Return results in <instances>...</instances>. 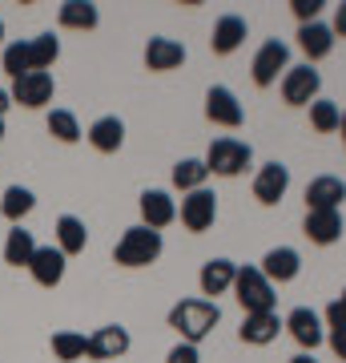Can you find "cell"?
<instances>
[{
	"mask_svg": "<svg viewBox=\"0 0 346 363\" xmlns=\"http://www.w3.org/2000/svg\"><path fill=\"white\" fill-rule=\"evenodd\" d=\"M286 327V319H278V311H258V315H246L242 327H238V335L242 343H254V347H266L278 339V331Z\"/></svg>",
	"mask_w": 346,
	"mask_h": 363,
	"instance_id": "obj_14",
	"label": "cell"
},
{
	"mask_svg": "<svg viewBox=\"0 0 346 363\" xmlns=\"http://www.w3.org/2000/svg\"><path fill=\"white\" fill-rule=\"evenodd\" d=\"M173 218H178V202L166 190H145L142 194V226L161 234V226H169Z\"/></svg>",
	"mask_w": 346,
	"mask_h": 363,
	"instance_id": "obj_18",
	"label": "cell"
},
{
	"mask_svg": "<svg viewBox=\"0 0 346 363\" xmlns=\"http://www.w3.org/2000/svg\"><path fill=\"white\" fill-rule=\"evenodd\" d=\"M129 351V331L121 323H109V327H97L89 339H85V355L97 363L105 359H117V355H125Z\"/></svg>",
	"mask_w": 346,
	"mask_h": 363,
	"instance_id": "obj_8",
	"label": "cell"
},
{
	"mask_svg": "<svg viewBox=\"0 0 346 363\" xmlns=\"http://www.w3.org/2000/svg\"><path fill=\"white\" fill-rule=\"evenodd\" d=\"M33 206H37V198H33L28 186H8L4 190V202H0V214L8 222H21L25 214H33Z\"/></svg>",
	"mask_w": 346,
	"mask_h": 363,
	"instance_id": "obj_28",
	"label": "cell"
},
{
	"mask_svg": "<svg viewBox=\"0 0 346 363\" xmlns=\"http://www.w3.org/2000/svg\"><path fill=\"white\" fill-rule=\"evenodd\" d=\"M181 222H185V230L202 234L214 226V218H218V198L209 194V190H193V194L181 198Z\"/></svg>",
	"mask_w": 346,
	"mask_h": 363,
	"instance_id": "obj_7",
	"label": "cell"
},
{
	"mask_svg": "<svg viewBox=\"0 0 346 363\" xmlns=\"http://www.w3.org/2000/svg\"><path fill=\"white\" fill-rule=\"evenodd\" d=\"M64 255L57 247H37V255H33V262H28V271H33V279H37L40 286H57L64 279Z\"/></svg>",
	"mask_w": 346,
	"mask_h": 363,
	"instance_id": "obj_22",
	"label": "cell"
},
{
	"mask_svg": "<svg viewBox=\"0 0 346 363\" xmlns=\"http://www.w3.org/2000/svg\"><path fill=\"white\" fill-rule=\"evenodd\" d=\"M205 178H209V169H205V162H197V157H181L178 166H173V186L185 190V194L205 190Z\"/></svg>",
	"mask_w": 346,
	"mask_h": 363,
	"instance_id": "obj_27",
	"label": "cell"
},
{
	"mask_svg": "<svg viewBox=\"0 0 346 363\" xmlns=\"http://www.w3.org/2000/svg\"><path fill=\"white\" fill-rule=\"evenodd\" d=\"M290 363H318V359H314L310 351H302V355H294V359H290Z\"/></svg>",
	"mask_w": 346,
	"mask_h": 363,
	"instance_id": "obj_40",
	"label": "cell"
},
{
	"mask_svg": "<svg viewBox=\"0 0 346 363\" xmlns=\"http://www.w3.org/2000/svg\"><path fill=\"white\" fill-rule=\"evenodd\" d=\"M0 40H4V21H0Z\"/></svg>",
	"mask_w": 346,
	"mask_h": 363,
	"instance_id": "obj_42",
	"label": "cell"
},
{
	"mask_svg": "<svg viewBox=\"0 0 346 363\" xmlns=\"http://www.w3.org/2000/svg\"><path fill=\"white\" fill-rule=\"evenodd\" d=\"M246 16H238V13H226L214 25V37H209V49L218 52V57H230V52H238L242 49V40H246Z\"/></svg>",
	"mask_w": 346,
	"mask_h": 363,
	"instance_id": "obj_17",
	"label": "cell"
},
{
	"mask_svg": "<svg viewBox=\"0 0 346 363\" xmlns=\"http://www.w3.org/2000/svg\"><path fill=\"white\" fill-rule=\"evenodd\" d=\"M338 130H342V138H346V113H342V125H338Z\"/></svg>",
	"mask_w": 346,
	"mask_h": 363,
	"instance_id": "obj_41",
	"label": "cell"
},
{
	"mask_svg": "<svg viewBox=\"0 0 346 363\" xmlns=\"http://www.w3.org/2000/svg\"><path fill=\"white\" fill-rule=\"evenodd\" d=\"M233 291H238V303L246 307V315H258V311H274V283L258 267H242L238 279H233Z\"/></svg>",
	"mask_w": 346,
	"mask_h": 363,
	"instance_id": "obj_4",
	"label": "cell"
},
{
	"mask_svg": "<svg viewBox=\"0 0 346 363\" xmlns=\"http://www.w3.org/2000/svg\"><path fill=\"white\" fill-rule=\"evenodd\" d=\"M326 343H330V351H334V355H338V359L346 363V327L330 331V335H326Z\"/></svg>",
	"mask_w": 346,
	"mask_h": 363,
	"instance_id": "obj_37",
	"label": "cell"
},
{
	"mask_svg": "<svg viewBox=\"0 0 346 363\" xmlns=\"http://www.w3.org/2000/svg\"><path fill=\"white\" fill-rule=\"evenodd\" d=\"M218 323H221V311H218V303H209V298H181L169 311V327L181 335V343H193V347Z\"/></svg>",
	"mask_w": 346,
	"mask_h": 363,
	"instance_id": "obj_1",
	"label": "cell"
},
{
	"mask_svg": "<svg viewBox=\"0 0 346 363\" xmlns=\"http://www.w3.org/2000/svg\"><path fill=\"white\" fill-rule=\"evenodd\" d=\"M342 210H306V222H302V234L318 247H330L342 238Z\"/></svg>",
	"mask_w": 346,
	"mask_h": 363,
	"instance_id": "obj_11",
	"label": "cell"
},
{
	"mask_svg": "<svg viewBox=\"0 0 346 363\" xmlns=\"http://www.w3.org/2000/svg\"><path fill=\"white\" fill-rule=\"evenodd\" d=\"M85 339H89V335H77V331H57V335H52V355H57L61 363L85 359Z\"/></svg>",
	"mask_w": 346,
	"mask_h": 363,
	"instance_id": "obj_30",
	"label": "cell"
},
{
	"mask_svg": "<svg viewBox=\"0 0 346 363\" xmlns=\"http://www.w3.org/2000/svg\"><path fill=\"white\" fill-rule=\"evenodd\" d=\"M342 303H346V291H342Z\"/></svg>",
	"mask_w": 346,
	"mask_h": 363,
	"instance_id": "obj_44",
	"label": "cell"
},
{
	"mask_svg": "<svg viewBox=\"0 0 346 363\" xmlns=\"http://www.w3.org/2000/svg\"><path fill=\"white\" fill-rule=\"evenodd\" d=\"M0 138H4V121H0Z\"/></svg>",
	"mask_w": 346,
	"mask_h": 363,
	"instance_id": "obj_43",
	"label": "cell"
},
{
	"mask_svg": "<svg viewBox=\"0 0 346 363\" xmlns=\"http://www.w3.org/2000/svg\"><path fill=\"white\" fill-rule=\"evenodd\" d=\"M298 49L306 52V65H310V61L330 57V49H334V28L322 25V21H310V25H302V28H298Z\"/></svg>",
	"mask_w": 346,
	"mask_h": 363,
	"instance_id": "obj_20",
	"label": "cell"
},
{
	"mask_svg": "<svg viewBox=\"0 0 346 363\" xmlns=\"http://www.w3.org/2000/svg\"><path fill=\"white\" fill-rule=\"evenodd\" d=\"M8 105H13V97H8V93L0 89V121H4V109H8Z\"/></svg>",
	"mask_w": 346,
	"mask_h": 363,
	"instance_id": "obj_39",
	"label": "cell"
},
{
	"mask_svg": "<svg viewBox=\"0 0 346 363\" xmlns=\"http://www.w3.org/2000/svg\"><path fill=\"white\" fill-rule=\"evenodd\" d=\"M310 125H314V130L318 133H334L338 130V125H342V109H338V105L334 101H310Z\"/></svg>",
	"mask_w": 346,
	"mask_h": 363,
	"instance_id": "obj_31",
	"label": "cell"
},
{
	"mask_svg": "<svg viewBox=\"0 0 346 363\" xmlns=\"http://www.w3.org/2000/svg\"><path fill=\"white\" fill-rule=\"evenodd\" d=\"M89 145L97 150V154H117L121 145H125V121L121 117H97L89 125Z\"/></svg>",
	"mask_w": 346,
	"mask_h": 363,
	"instance_id": "obj_21",
	"label": "cell"
},
{
	"mask_svg": "<svg viewBox=\"0 0 346 363\" xmlns=\"http://www.w3.org/2000/svg\"><path fill=\"white\" fill-rule=\"evenodd\" d=\"M322 89V73L314 65H290L282 77V101L286 105H310L318 101Z\"/></svg>",
	"mask_w": 346,
	"mask_h": 363,
	"instance_id": "obj_6",
	"label": "cell"
},
{
	"mask_svg": "<svg viewBox=\"0 0 346 363\" xmlns=\"http://www.w3.org/2000/svg\"><path fill=\"white\" fill-rule=\"evenodd\" d=\"M346 202V182L334 174H322L306 186V210H342Z\"/></svg>",
	"mask_w": 346,
	"mask_h": 363,
	"instance_id": "obj_13",
	"label": "cell"
},
{
	"mask_svg": "<svg viewBox=\"0 0 346 363\" xmlns=\"http://www.w3.org/2000/svg\"><path fill=\"white\" fill-rule=\"evenodd\" d=\"M326 327H330V331L346 327V303H342V298H334L330 307H326Z\"/></svg>",
	"mask_w": 346,
	"mask_h": 363,
	"instance_id": "obj_36",
	"label": "cell"
},
{
	"mask_svg": "<svg viewBox=\"0 0 346 363\" xmlns=\"http://www.w3.org/2000/svg\"><path fill=\"white\" fill-rule=\"evenodd\" d=\"M85 247H89V230H85V222L73 218V214H61V218H57V250L69 259V255H81Z\"/></svg>",
	"mask_w": 346,
	"mask_h": 363,
	"instance_id": "obj_24",
	"label": "cell"
},
{
	"mask_svg": "<svg viewBox=\"0 0 346 363\" xmlns=\"http://www.w3.org/2000/svg\"><path fill=\"white\" fill-rule=\"evenodd\" d=\"M145 65L154 69V73H169V69L185 65V45L173 37H149V45H145Z\"/></svg>",
	"mask_w": 346,
	"mask_h": 363,
	"instance_id": "obj_16",
	"label": "cell"
},
{
	"mask_svg": "<svg viewBox=\"0 0 346 363\" xmlns=\"http://www.w3.org/2000/svg\"><path fill=\"white\" fill-rule=\"evenodd\" d=\"M113 259L121 267H149V262L161 259V234L149 230V226H129L121 234V242L113 247Z\"/></svg>",
	"mask_w": 346,
	"mask_h": 363,
	"instance_id": "obj_2",
	"label": "cell"
},
{
	"mask_svg": "<svg viewBox=\"0 0 346 363\" xmlns=\"http://www.w3.org/2000/svg\"><path fill=\"white\" fill-rule=\"evenodd\" d=\"M233 279H238V267L230 259H209L197 274L202 295H226V291H233Z\"/></svg>",
	"mask_w": 346,
	"mask_h": 363,
	"instance_id": "obj_23",
	"label": "cell"
},
{
	"mask_svg": "<svg viewBox=\"0 0 346 363\" xmlns=\"http://www.w3.org/2000/svg\"><path fill=\"white\" fill-rule=\"evenodd\" d=\"M4 73L13 81H21L25 73H33V57H28V40H13L4 49Z\"/></svg>",
	"mask_w": 346,
	"mask_h": 363,
	"instance_id": "obj_32",
	"label": "cell"
},
{
	"mask_svg": "<svg viewBox=\"0 0 346 363\" xmlns=\"http://www.w3.org/2000/svg\"><path fill=\"white\" fill-rule=\"evenodd\" d=\"M16 105L25 109H40V105L52 101V73H25L21 81H13V93H8Z\"/></svg>",
	"mask_w": 346,
	"mask_h": 363,
	"instance_id": "obj_12",
	"label": "cell"
},
{
	"mask_svg": "<svg viewBox=\"0 0 346 363\" xmlns=\"http://www.w3.org/2000/svg\"><path fill=\"white\" fill-rule=\"evenodd\" d=\"M250 157H254V150L246 142H238V138H218V142H209L205 169L218 174V178H238V174L250 166Z\"/></svg>",
	"mask_w": 346,
	"mask_h": 363,
	"instance_id": "obj_3",
	"label": "cell"
},
{
	"mask_svg": "<svg viewBox=\"0 0 346 363\" xmlns=\"http://www.w3.org/2000/svg\"><path fill=\"white\" fill-rule=\"evenodd\" d=\"M33 255H37V238H33V230H8V238H4V262L8 267H28L33 262Z\"/></svg>",
	"mask_w": 346,
	"mask_h": 363,
	"instance_id": "obj_25",
	"label": "cell"
},
{
	"mask_svg": "<svg viewBox=\"0 0 346 363\" xmlns=\"http://www.w3.org/2000/svg\"><path fill=\"white\" fill-rule=\"evenodd\" d=\"M334 37H346V0H342V4H338V13H334Z\"/></svg>",
	"mask_w": 346,
	"mask_h": 363,
	"instance_id": "obj_38",
	"label": "cell"
},
{
	"mask_svg": "<svg viewBox=\"0 0 346 363\" xmlns=\"http://www.w3.org/2000/svg\"><path fill=\"white\" fill-rule=\"evenodd\" d=\"M57 21H61V28H97L101 16H97V4H89V0H64Z\"/></svg>",
	"mask_w": 346,
	"mask_h": 363,
	"instance_id": "obj_26",
	"label": "cell"
},
{
	"mask_svg": "<svg viewBox=\"0 0 346 363\" xmlns=\"http://www.w3.org/2000/svg\"><path fill=\"white\" fill-rule=\"evenodd\" d=\"M258 271L266 274L270 283H290V279H298V271H302V259H298L294 247H274V250H266V259H262Z\"/></svg>",
	"mask_w": 346,
	"mask_h": 363,
	"instance_id": "obj_19",
	"label": "cell"
},
{
	"mask_svg": "<svg viewBox=\"0 0 346 363\" xmlns=\"http://www.w3.org/2000/svg\"><path fill=\"white\" fill-rule=\"evenodd\" d=\"M286 190H290V169H286L282 162H266V166L258 169L254 198L262 202V206H278V202L286 198Z\"/></svg>",
	"mask_w": 346,
	"mask_h": 363,
	"instance_id": "obj_10",
	"label": "cell"
},
{
	"mask_svg": "<svg viewBox=\"0 0 346 363\" xmlns=\"http://www.w3.org/2000/svg\"><path fill=\"white\" fill-rule=\"evenodd\" d=\"M49 133L57 138V142H81V125H77V117L69 113V109H52L49 113Z\"/></svg>",
	"mask_w": 346,
	"mask_h": 363,
	"instance_id": "obj_33",
	"label": "cell"
},
{
	"mask_svg": "<svg viewBox=\"0 0 346 363\" xmlns=\"http://www.w3.org/2000/svg\"><path fill=\"white\" fill-rule=\"evenodd\" d=\"M290 9H294V16L302 21V25H310V21H318L322 0H290Z\"/></svg>",
	"mask_w": 346,
	"mask_h": 363,
	"instance_id": "obj_34",
	"label": "cell"
},
{
	"mask_svg": "<svg viewBox=\"0 0 346 363\" xmlns=\"http://www.w3.org/2000/svg\"><path fill=\"white\" fill-rule=\"evenodd\" d=\"M205 117H209L214 125H226V130H238V125L246 121L242 101H238L226 85H214V89L205 93Z\"/></svg>",
	"mask_w": 346,
	"mask_h": 363,
	"instance_id": "obj_9",
	"label": "cell"
},
{
	"mask_svg": "<svg viewBox=\"0 0 346 363\" xmlns=\"http://www.w3.org/2000/svg\"><path fill=\"white\" fill-rule=\"evenodd\" d=\"M28 57H33V73H49V65L61 57V40L52 33H40V37L28 40Z\"/></svg>",
	"mask_w": 346,
	"mask_h": 363,
	"instance_id": "obj_29",
	"label": "cell"
},
{
	"mask_svg": "<svg viewBox=\"0 0 346 363\" xmlns=\"http://www.w3.org/2000/svg\"><path fill=\"white\" fill-rule=\"evenodd\" d=\"M166 363H202V355H197L193 343H178V347L166 355Z\"/></svg>",
	"mask_w": 346,
	"mask_h": 363,
	"instance_id": "obj_35",
	"label": "cell"
},
{
	"mask_svg": "<svg viewBox=\"0 0 346 363\" xmlns=\"http://www.w3.org/2000/svg\"><path fill=\"white\" fill-rule=\"evenodd\" d=\"M286 331L298 339V347H306V351H314L322 339H326L318 311H310V307H294V311L286 315Z\"/></svg>",
	"mask_w": 346,
	"mask_h": 363,
	"instance_id": "obj_15",
	"label": "cell"
},
{
	"mask_svg": "<svg viewBox=\"0 0 346 363\" xmlns=\"http://www.w3.org/2000/svg\"><path fill=\"white\" fill-rule=\"evenodd\" d=\"M286 69H290V49H286V40H266V45L254 52L250 73H254L258 89H270V85L278 81V73L286 77Z\"/></svg>",
	"mask_w": 346,
	"mask_h": 363,
	"instance_id": "obj_5",
	"label": "cell"
}]
</instances>
